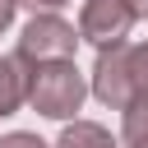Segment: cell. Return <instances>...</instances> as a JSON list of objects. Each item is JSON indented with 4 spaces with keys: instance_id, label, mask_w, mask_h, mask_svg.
<instances>
[{
    "instance_id": "cell-1",
    "label": "cell",
    "mask_w": 148,
    "mask_h": 148,
    "mask_svg": "<svg viewBox=\"0 0 148 148\" xmlns=\"http://www.w3.org/2000/svg\"><path fill=\"white\" fill-rule=\"evenodd\" d=\"M88 92L111 111H130V106L148 102V37L97 51V65L88 74Z\"/></svg>"
},
{
    "instance_id": "cell-2",
    "label": "cell",
    "mask_w": 148,
    "mask_h": 148,
    "mask_svg": "<svg viewBox=\"0 0 148 148\" xmlns=\"http://www.w3.org/2000/svg\"><path fill=\"white\" fill-rule=\"evenodd\" d=\"M88 97V79L79 74L74 60H51V65H32L28 74V106L46 120H74L79 106Z\"/></svg>"
},
{
    "instance_id": "cell-3",
    "label": "cell",
    "mask_w": 148,
    "mask_h": 148,
    "mask_svg": "<svg viewBox=\"0 0 148 148\" xmlns=\"http://www.w3.org/2000/svg\"><path fill=\"white\" fill-rule=\"evenodd\" d=\"M79 32H74V23H65L60 14H32L28 18V28L18 32V60L23 65H51V60H74V51H79Z\"/></svg>"
},
{
    "instance_id": "cell-4",
    "label": "cell",
    "mask_w": 148,
    "mask_h": 148,
    "mask_svg": "<svg viewBox=\"0 0 148 148\" xmlns=\"http://www.w3.org/2000/svg\"><path fill=\"white\" fill-rule=\"evenodd\" d=\"M134 9L130 0H83L79 9V37L92 42L97 51H111V46H125L130 28H134Z\"/></svg>"
},
{
    "instance_id": "cell-5",
    "label": "cell",
    "mask_w": 148,
    "mask_h": 148,
    "mask_svg": "<svg viewBox=\"0 0 148 148\" xmlns=\"http://www.w3.org/2000/svg\"><path fill=\"white\" fill-rule=\"evenodd\" d=\"M28 74L32 65H23L18 56H0V120L28 102Z\"/></svg>"
},
{
    "instance_id": "cell-6",
    "label": "cell",
    "mask_w": 148,
    "mask_h": 148,
    "mask_svg": "<svg viewBox=\"0 0 148 148\" xmlns=\"http://www.w3.org/2000/svg\"><path fill=\"white\" fill-rule=\"evenodd\" d=\"M56 148H120V143H116L111 130L97 125V120H69V125L60 130Z\"/></svg>"
},
{
    "instance_id": "cell-7",
    "label": "cell",
    "mask_w": 148,
    "mask_h": 148,
    "mask_svg": "<svg viewBox=\"0 0 148 148\" xmlns=\"http://www.w3.org/2000/svg\"><path fill=\"white\" fill-rule=\"evenodd\" d=\"M120 148H148V102L130 106L120 120Z\"/></svg>"
},
{
    "instance_id": "cell-8",
    "label": "cell",
    "mask_w": 148,
    "mask_h": 148,
    "mask_svg": "<svg viewBox=\"0 0 148 148\" xmlns=\"http://www.w3.org/2000/svg\"><path fill=\"white\" fill-rule=\"evenodd\" d=\"M0 148H51V143H42L28 130H14V134H0Z\"/></svg>"
},
{
    "instance_id": "cell-9",
    "label": "cell",
    "mask_w": 148,
    "mask_h": 148,
    "mask_svg": "<svg viewBox=\"0 0 148 148\" xmlns=\"http://www.w3.org/2000/svg\"><path fill=\"white\" fill-rule=\"evenodd\" d=\"M18 5H28L32 14H56L60 5H69V0H18Z\"/></svg>"
},
{
    "instance_id": "cell-10",
    "label": "cell",
    "mask_w": 148,
    "mask_h": 148,
    "mask_svg": "<svg viewBox=\"0 0 148 148\" xmlns=\"http://www.w3.org/2000/svg\"><path fill=\"white\" fill-rule=\"evenodd\" d=\"M14 14H18V0H0V32L14 23Z\"/></svg>"
},
{
    "instance_id": "cell-11",
    "label": "cell",
    "mask_w": 148,
    "mask_h": 148,
    "mask_svg": "<svg viewBox=\"0 0 148 148\" xmlns=\"http://www.w3.org/2000/svg\"><path fill=\"white\" fill-rule=\"evenodd\" d=\"M130 9H134V18H148V0H130Z\"/></svg>"
}]
</instances>
